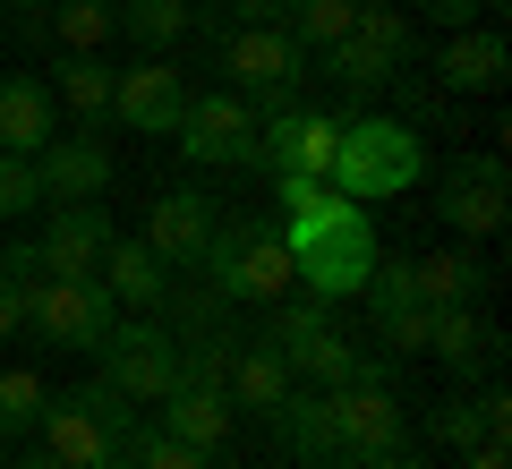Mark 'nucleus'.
I'll use <instances>...</instances> for the list:
<instances>
[{"instance_id": "obj_24", "label": "nucleus", "mask_w": 512, "mask_h": 469, "mask_svg": "<svg viewBox=\"0 0 512 469\" xmlns=\"http://www.w3.org/2000/svg\"><path fill=\"white\" fill-rule=\"evenodd\" d=\"M274 427H282V444H291V461L299 469H316V461H333V393H299L291 384V401L274 410Z\"/></svg>"}, {"instance_id": "obj_39", "label": "nucleus", "mask_w": 512, "mask_h": 469, "mask_svg": "<svg viewBox=\"0 0 512 469\" xmlns=\"http://www.w3.org/2000/svg\"><path fill=\"white\" fill-rule=\"evenodd\" d=\"M419 9L444 26V35H453V26H478V0H419Z\"/></svg>"}, {"instance_id": "obj_33", "label": "nucleus", "mask_w": 512, "mask_h": 469, "mask_svg": "<svg viewBox=\"0 0 512 469\" xmlns=\"http://www.w3.org/2000/svg\"><path fill=\"white\" fill-rule=\"evenodd\" d=\"M120 452H128V461H137V469H214V461H205V452H188V444H171L163 427H137V418H128V435H120Z\"/></svg>"}, {"instance_id": "obj_41", "label": "nucleus", "mask_w": 512, "mask_h": 469, "mask_svg": "<svg viewBox=\"0 0 512 469\" xmlns=\"http://www.w3.org/2000/svg\"><path fill=\"white\" fill-rule=\"evenodd\" d=\"M0 9H18V18H35V9H52V0H0Z\"/></svg>"}, {"instance_id": "obj_15", "label": "nucleus", "mask_w": 512, "mask_h": 469, "mask_svg": "<svg viewBox=\"0 0 512 469\" xmlns=\"http://www.w3.org/2000/svg\"><path fill=\"white\" fill-rule=\"evenodd\" d=\"M154 410H163L154 427H163L171 444L205 452V461H214V452L231 444V418H239V410H231V393H222V384H197V376H180L163 401H154Z\"/></svg>"}, {"instance_id": "obj_28", "label": "nucleus", "mask_w": 512, "mask_h": 469, "mask_svg": "<svg viewBox=\"0 0 512 469\" xmlns=\"http://www.w3.org/2000/svg\"><path fill=\"white\" fill-rule=\"evenodd\" d=\"M350 35L376 60H393V69H410V52H419V26H410L393 0H359V9H350Z\"/></svg>"}, {"instance_id": "obj_43", "label": "nucleus", "mask_w": 512, "mask_h": 469, "mask_svg": "<svg viewBox=\"0 0 512 469\" xmlns=\"http://www.w3.org/2000/svg\"><path fill=\"white\" fill-rule=\"evenodd\" d=\"M18 469H60V461H52V452H35V461H18Z\"/></svg>"}, {"instance_id": "obj_12", "label": "nucleus", "mask_w": 512, "mask_h": 469, "mask_svg": "<svg viewBox=\"0 0 512 469\" xmlns=\"http://www.w3.org/2000/svg\"><path fill=\"white\" fill-rule=\"evenodd\" d=\"M333 444H342L350 461H393V452L410 444V418H402V401H393L384 376L333 384Z\"/></svg>"}, {"instance_id": "obj_35", "label": "nucleus", "mask_w": 512, "mask_h": 469, "mask_svg": "<svg viewBox=\"0 0 512 469\" xmlns=\"http://www.w3.org/2000/svg\"><path fill=\"white\" fill-rule=\"evenodd\" d=\"M427 325H436V307H393V316H376V333H384V350H393V359L427 350Z\"/></svg>"}, {"instance_id": "obj_37", "label": "nucleus", "mask_w": 512, "mask_h": 469, "mask_svg": "<svg viewBox=\"0 0 512 469\" xmlns=\"http://www.w3.org/2000/svg\"><path fill=\"white\" fill-rule=\"evenodd\" d=\"M9 333H26V290L0 273V342H9Z\"/></svg>"}, {"instance_id": "obj_4", "label": "nucleus", "mask_w": 512, "mask_h": 469, "mask_svg": "<svg viewBox=\"0 0 512 469\" xmlns=\"http://www.w3.org/2000/svg\"><path fill=\"white\" fill-rule=\"evenodd\" d=\"M197 273L222 290L231 307H274L291 299V248H282V231H256V222H214V239H205Z\"/></svg>"}, {"instance_id": "obj_31", "label": "nucleus", "mask_w": 512, "mask_h": 469, "mask_svg": "<svg viewBox=\"0 0 512 469\" xmlns=\"http://www.w3.org/2000/svg\"><path fill=\"white\" fill-rule=\"evenodd\" d=\"M376 316H393V307H427L419 299V256H376V273H367V290H359Z\"/></svg>"}, {"instance_id": "obj_26", "label": "nucleus", "mask_w": 512, "mask_h": 469, "mask_svg": "<svg viewBox=\"0 0 512 469\" xmlns=\"http://www.w3.org/2000/svg\"><path fill=\"white\" fill-rule=\"evenodd\" d=\"M188 26H197V0H120V35L137 52H171Z\"/></svg>"}, {"instance_id": "obj_9", "label": "nucleus", "mask_w": 512, "mask_h": 469, "mask_svg": "<svg viewBox=\"0 0 512 469\" xmlns=\"http://www.w3.org/2000/svg\"><path fill=\"white\" fill-rule=\"evenodd\" d=\"M436 214H444L453 239H495L512 222V171H504V154H461V163L436 180Z\"/></svg>"}, {"instance_id": "obj_19", "label": "nucleus", "mask_w": 512, "mask_h": 469, "mask_svg": "<svg viewBox=\"0 0 512 469\" xmlns=\"http://www.w3.org/2000/svg\"><path fill=\"white\" fill-rule=\"evenodd\" d=\"M60 137V103L35 69H9L0 77V154H43Z\"/></svg>"}, {"instance_id": "obj_38", "label": "nucleus", "mask_w": 512, "mask_h": 469, "mask_svg": "<svg viewBox=\"0 0 512 469\" xmlns=\"http://www.w3.org/2000/svg\"><path fill=\"white\" fill-rule=\"evenodd\" d=\"M231 26H282V0H222Z\"/></svg>"}, {"instance_id": "obj_23", "label": "nucleus", "mask_w": 512, "mask_h": 469, "mask_svg": "<svg viewBox=\"0 0 512 469\" xmlns=\"http://www.w3.org/2000/svg\"><path fill=\"white\" fill-rule=\"evenodd\" d=\"M291 367H282L274 342H256V350H231V376H222V393H231V410H256V418H274L282 401H291Z\"/></svg>"}, {"instance_id": "obj_20", "label": "nucleus", "mask_w": 512, "mask_h": 469, "mask_svg": "<svg viewBox=\"0 0 512 469\" xmlns=\"http://www.w3.org/2000/svg\"><path fill=\"white\" fill-rule=\"evenodd\" d=\"M427 350H436V359L453 367L461 384H470V376H495V359H504V333H495L478 307H436V325H427Z\"/></svg>"}, {"instance_id": "obj_1", "label": "nucleus", "mask_w": 512, "mask_h": 469, "mask_svg": "<svg viewBox=\"0 0 512 469\" xmlns=\"http://www.w3.org/2000/svg\"><path fill=\"white\" fill-rule=\"evenodd\" d=\"M274 197H282V248H291V282L308 290V299H325V307H342V299H359L367 290V273H376V256H384V239H376V222H367V205H350L333 180H274Z\"/></svg>"}, {"instance_id": "obj_40", "label": "nucleus", "mask_w": 512, "mask_h": 469, "mask_svg": "<svg viewBox=\"0 0 512 469\" xmlns=\"http://www.w3.org/2000/svg\"><path fill=\"white\" fill-rule=\"evenodd\" d=\"M461 469H512V452H504V435H487V444H470V452H461Z\"/></svg>"}, {"instance_id": "obj_42", "label": "nucleus", "mask_w": 512, "mask_h": 469, "mask_svg": "<svg viewBox=\"0 0 512 469\" xmlns=\"http://www.w3.org/2000/svg\"><path fill=\"white\" fill-rule=\"evenodd\" d=\"M94 469H137V461H128V452H103V461H94Z\"/></svg>"}, {"instance_id": "obj_6", "label": "nucleus", "mask_w": 512, "mask_h": 469, "mask_svg": "<svg viewBox=\"0 0 512 469\" xmlns=\"http://www.w3.org/2000/svg\"><path fill=\"white\" fill-rule=\"evenodd\" d=\"M94 359H103V384L128 401V410H154V401L180 384V342H171L163 316H120Z\"/></svg>"}, {"instance_id": "obj_27", "label": "nucleus", "mask_w": 512, "mask_h": 469, "mask_svg": "<svg viewBox=\"0 0 512 469\" xmlns=\"http://www.w3.org/2000/svg\"><path fill=\"white\" fill-rule=\"evenodd\" d=\"M43 26L60 35V52H103V43L120 35V0H52Z\"/></svg>"}, {"instance_id": "obj_10", "label": "nucleus", "mask_w": 512, "mask_h": 469, "mask_svg": "<svg viewBox=\"0 0 512 469\" xmlns=\"http://www.w3.org/2000/svg\"><path fill=\"white\" fill-rule=\"evenodd\" d=\"M299 69H308V52H299L282 26H231V35H222V77H231V94H256V111L291 103Z\"/></svg>"}, {"instance_id": "obj_14", "label": "nucleus", "mask_w": 512, "mask_h": 469, "mask_svg": "<svg viewBox=\"0 0 512 469\" xmlns=\"http://www.w3.org/2000/svg\"><path fill=\"white\" fill-rule=\"evenodd\" d=\"M214 222H222V197H205V188H171V197H154V214H146V231H137V239H146L171 273H197Z\"/></svg>"}, {"instance_id": "obj_13", "label": "nucleus", "mask_w": 512, "mask_h": 469, "mask_svg": "<svg viewBox=\"0 0 512 469\" xmlns=\"http://www.w3.org/2000/svg\"><path fill=\"white\" fill-rule=\"evenodd\" d=\"M180 111H188V77L171 69L163 52H146L137 69L111 77V120L137 128V137H171V128H180Z\"/></svg>"}, {"instance_id": "obj_36", "label": "nucleus", "mask_w": 512, "mask_h": 469, "mask_svg": "<svg viewBox=\"0 0 512 469\" xmlns=\"http://www.w3.org/2000/svg\"><path fill=\"white\" fill-rule=\"evenodd\" d=\"M0 273H9L18 290H35V282H43V256H35V239H9V248H0Z\"/></svg>"}, {"instance_id": "obj_25", "label": "nucleus", "mask_w": 512, "mask_h": 469, "mask_svg": "<svg viewBox=\"0 0 512 469\" xmlns=\"http://www.w3.org/2000/svg\"><path fill=\"white\" fill-rule=\"evenodd\" d=\"M487 282H495V273L478 265L470 248L419 256V299H427V307H478V299H487Z\"/></svg>"}, {"instance_id": "obj_3", "label": "nucleus", "mask_w": 512, "mask_h": 469, "mask_svg": "<svg viewBox=\"0 0 512 469\" xmlns=\"http://www.w3.org/2000/svg\"><path fill=\"white\" fill-rule=\"evenodd\" d=\"M274 350L291 376H308L316 393H333V384H359V376H384L393 384V367L367 359L359 342H342V325H333V307L308 299V290H291V299H274Z\"/></svg>"}, {"instance_id": "obj_2", "label": "nucleus", "mask_w": 512, "mask_h": 469, "mask_svg": "<svg viewBox=\"0 0 512 469\" xmlns=\"http://www.w3.org/2000/svg\"><path fill=\"white\" fill-rule=\"evenodd\" d=\"M325 180L342 188L350 205H393V197H410V188L427 180V137L410 120H393V111H359V120H342V137H333Z\"/></svg>"}, {"instance_id": "obj_5", "label": "nucleus", "mask_w": 512, "mask_h": 469, "mask_svg": "<svg viewBox=\"0 0 512 469\" xmlns=\"http://www.w3.org/2000/svg\"><path fill=\"white\" fill-rule=\"evenodd\" d=\"M128 401L111 393L103 376L94 384H69V393H52L43 401V418H35V435H43V452H52L60 469H94L103 452H120V435H128Z\"/></svg>"}, {"instance_id": "obj_7", "label": "nucleus", "mask_w": 512, "mask_h": 469, "mask_svg": "<svg viewBox=\"0 0 512 469\" xmlns=\"http://www.w3.org/2000/svg\"><path fill=\"white\" fill-rule=\"evenodd\" d=\"M111 325H120V299L94 273H43L26 290V333H43L52 350H103Z\"/></svg>"}, {"instance_id": "obj_17", "label": "nucleus", "mask_w": 512, "mask_h": 469, "mask_svg": "<svg viewBox=\"0 0 512 469\" xmlns=\"http://www.w3.org/2000/svg\"><path fill=\"white\" fill-rule=\"evenodd\" d=\"M504 77H512V43L495 26H453L436 43V86L444 94H495Z\"/></svg>"}, {"instance_id": "obj_30", "label": "nucleus", "mask_w": 512, "mask_h": 469, "mask_svg": "<svg viewBox=\"0 0 512 469\" xmlns=\"http://www.w3.org/2000/svg\"><path fill=\"white\" fill-rule=\"evenodd\" d=\"M43 401H52V384L35 367H0V435H35Z\"/></svg>"}, {"instance_id": "obj_18", "label": "nucleus", "mask_w": 512, "mask_h": 469, "mask_svg": "<svg viewBox=\"0 0 512 469\" xmlns=\"http://www.w3.org/2000/svg\"><path fill=\"white\" fill-rule=\"evenodd\" d=\"M111 239H120V231H111L103 205H52V222H43L35 256H43V273H94Z\"/></svg>"}, {"instance_id": "obj_29", "label": "nucleus", "mask_w": 512, "mask_h": 469, "mask_svg": "<svg viewBox=\"0 0 512 469\" xmlns=\"http://www.w3.org/2000/svg\"><path fill=\"white\" fill-rule=\"evenodd\" d=\"M350 9H359V0H282V35H291L299 52H325V43L350 35Z\"/></svg>"}, {"instance_id": "obj_8", "label": "nucleus", "mask_w": 512, "mask_h": 469, "mask_svg": "<svg viewBox=\"0 0 512 469\" xmlns=\"http://www.w3.org/2000/svg\"><path fill=\"white\" fill-rule=\"evenodd\" d=\"M171 145H180L197 171H239V163H256V103H248V94H231V86H222V94H188Z\"/></svg>"}, {"instance_id": "obj_22", "label": "nucleus", "mask_w": 512, "mask_h": 469, "mask_svg": "<svg viewBox=\"0 0 512 469\" xmlns=\"http://www.w3.org/2000/svg\"><path fill=\"white\" fill-rule=\"evenodd\" d=\"M111 77H120V69H103L94 52H60L43 86H52V103L69 111L86 137H103V128H111Z\"/></svg>"}, {"instance_id": "obj_21", "label": "nucleus", "mask_w": 512, "mask_h": 469, "mask_svg": "<svg viewBox=\"0 0 512 469\" xmlns=\"http://www.w3.org/2000/svg\"><path fill=\"white\" fill-rule=\"evenodd\" d=\"M94 282H103L120 307H137V316H154V307L171 299V265L146 248V239H111L103 265H94Z\"/></svg>"}, {"instance_id": "obj_32", "label": "nucleus", "mask_w": 512, "mask_h": 469, "mask_svg": "<svg viewBox=\"0 0 512 469\" xmlns=\"http://www.w3.org/2000/svg\"><path fill=\"white\" fill-rule=\"evenodd\" d=\"M325 69L342 77L350 94H376V86H393V77H402V69H393V60H376V52H367L359 35H342V43H325Z\"/></svg>"}, {"instance_id": "obj_34", "label": "nucleus", "mask_w": 512, "mask_h": 469, "mask_svg": "<svg viewBox=\"0 0 512 469\" xmlns=\"http://www.w3.org/2000/svg\"><path fill=\"white\" fill-rule=\"evenodd\" d=\"M26 214H43L35 154H0V222H26Z\"/></svg>"}, {"instance_id": "obj_16", "label": "nucleus", "mask_w": 512, "mask_h": 469, "mask_svg": "<svg viewBox=\"0 0 512 469\" xmlns=\"http://www.w3.org/2000/svg\"><path fill=\"white\" fill-rule=\"evenodd\" d=\"M35 180H43V205H94L111 188V145L86 137V128L77 137H52L35 154Z\"/></svg>"}, {"instance_id": "obj_11", "label": "nucleus", "mask_w": 512, "mask_h": 469, "mask_svg": "<svg viewBox=\"0 0 512 469\" xmlns=\"http://www.w3.org/2000/svg\"><path fill=\"white\" fill-rule=\"evenodd\" d=\"M333 137H342V111H256V171L265 180H325L333 163Z\"/></svg>"}]
</instances>
